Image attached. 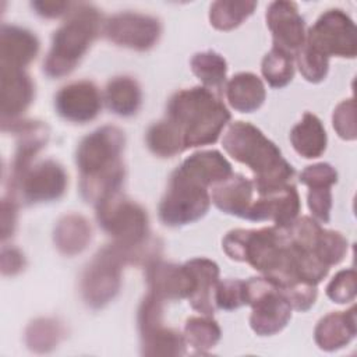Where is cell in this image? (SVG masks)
Returning <instances> with one entry per match:
<instances>
[{
  "mask_svg": "<svg viewBox=\"0 0 357 357\" xmlns=\"http://www.w3.org/2000/svg\"><path fill=\"white\" fill-rule=\"evenodd\" d=\"M123 148V131L113 126H103L82 138L75 162L81 173L79 190L86 201L98 202L119 191L124 177L120 159Z\"/></svg>",
  "mask_w": 357,
  "mask_h": 357,
  "instance_id": "obj_1",
  "label": "cell"
},
{
  "mask_svg": "<svg viewBox=\"0 0 357 357\" xmlns=\"http://www.w3.org/2000/svg\"><path fill=\"white\" fill-rule=\"evenodd\" d=\"M225 151L254 173L258 195L275 191L293 177L291 165L283 159L279 148L255 126L244 121L230 124L222 139Z\"/></svg>",
  "mask_w": 357,
  "mask_h": 357,
  "instance_id": "obj_2",
  "label": "cell"
},
{
  "mask_svg": "<svg viewBox=\"0 0 357 357\" xmlns=\"http://www.w3.org/2000/svg\"><path fill=\"white\" fill-rule=\"evenodd\" d=\"M167 119L180 130L185 149L213 144L229 123L230 113L212 91L194 86L170 98Z\"/></svg>",
  "mask_w": 357,
  "mask_h": 357,
  "instance_id": "obj_3",
  "label": "cell"
},
{
  "mask_svg": "<svg viewBox=\"0 0 357 357\" xmlns=\"http://www.w3.org/2000/svg\"><path fill=\"white\" fill-rule=\"evenodd\" d=\"M102 17L91 4L74 7L67 21L54 32L50 52L43 63V71L52 78L70 74L96 39Z\"/></svg>",
  "mask_w": 357,
  "mask_h": 357,
  "instance_id": "obj_4",
  "label": "cell"
},
{
  "mask_svg": "<svg viewBox=\"0 0 357 357\" xmlns=\"http://www.w3.org/2000/svg\"><path fill=\"white\" fill-rule=\"evenodd\" d=\"M95 204L96 219L102 229L114 238V244L130 251L144 244L148 234V215L142 206L119 191Z\"/></svg>",
  "mask_w": 357,
  "mask_h": 357,
  "instance_id": "obj_5",
  "label": "cell"
},
{
  "mask_svg": "<svg viewBox=\"0 0 357 357\" xmlns=\"http://www.w3.org/2000/svg\"><path fill=\"white\" fill-rule=\"evenodd\" d=\"M211 201L208 187L178 167L159 204V218L167 226L188 225L208 212Z\"/></svg>",
  "mask_w": 357,
  "mask_h": 357,
  "instance_id": "obj_6",
  "label": "cell"
},
{
  "mask_svg": "<svg viewBox=\"0 0 357 357\" xmlns=\"http://www.w3.org/2000/svg\"><path fill=\"white\" fill-rule=\"evenodd\" d=\"M131 255L130 250L114 243L95 255L81 282L82 297L88 305L99 308L114 298L121 284V266Z\"/></svg>",
  "mask_w": 357,
  "mask_h": 357,
  "instance_id": "obj_7",
  "label": "cell"
},
{
  "mask_svg": "<svg viewBox=\"0 0 357 357\" xmlns=\"http://www.w3.org/2000/svg\"><path fill=\"white\" fill-rule=\"evenodd\" d=\"M245 304L252 307L250 325L259 336L280 332L291 318V305L266 278H251L245 282Z\"/></svg>",
  "mask_w": 357,
  "mask_h": 357,
  "instance_id": "obj_8",
  "label": "cell"
},
{
  "mask_svg": "<svg viewBox=\"0 0 357 357\" xmlns=\"http://www.w3.org/2000/svg\"><path fill=\"white\" fill-rule=\"evenodd\" d=\"M305 43L328 59L331 56L354 59L357 53L356 25L343 10H328L310 28Z\"/></svg>",
  "mask_w": 357,
  "mask_h": 357,
  "instance_id": "obj_9",
  "label": "cell"
},
{
  "mask_svg": "<svg viewBox=\"0 0 357 357\" xmlns=\"http://www.w3.org/2000/svg\"><path fill=\"white\" fill-rule=\"evenodd\" d=\"M162 301L149 293L138 311L142 353L148 356H177L184 351V336L162 324Z\"/></svg>",
  "mask_w": 357,
  "mask_h": 357,
  "instance_id": "obj_10",
  "label": "cell"
},
{
  "mask_svg": "<svg viewBox=\"0 0 357 357\" xmlns=\"http://www.w3.org/2000/svg\"><path fill=\"white\" fill-rule=\"evenodd\" d=\"M103 31L106 38L119 46L146 50L158 42L160 24L151 15L124 11L110 17L105 22Z\"/></svg>",
  "mask_w": 357,
  "mask_h": 357,
  "instance_id": "obj_11",
  "label": "cell"
},
{
  "mask_svg": "<svg viewBox=\"0 0 357 357\" xmlns=\"http://www.w3.org/2000/svg\"><path fill=\"white\" fill-rule=\"evenodd\" d=\"M20 195L28 204L47 202L60 198L67 187V173L54 160H45L28 167L11 178Z\"/></svg>",
  "mask_w": 357,
  "mask_h": 357,
  "instance_id": "obj_12",
  "label": "cell"
},
{
  "mask_svg": "<svg viewBox=\"0 0 357 357\" xmlns=\"http://www.w3.org/2000/svg\"><path fill=\"white\" fill-rule=\"evenodd\" d=\"M57 113L73 123L93 120L102 107V95L91 81H75L63 86L56 98Z\"/></svg>",
  "mask_w": 357,
  "mask_h": 357,
  "instance_id": "obj_13",
  "label": "cell"
},
{
  "mask_svg": "<svg viewBox=\"0 0 357 357\" xmlns=\"http://www.w3.org/2000/svg\"><path fill=\"white\" fill-rule=\"evenodd\" d=\"M298 211V192L294 185L286 184L254 199L245 219L255 222L272 220L276 227L287 229L297 219Z\"/></svg>",
  "mask_w": 357,
  "mask_h": 357,
  "instance_id": "obj_14",
  "label": "cell"
},
{
  "mask_svg": "<svg viewBox=\"0 0 357 357\" xmlns=\"http://www.w3.org/2000/svg\"><path fill=\"white\" fill-rule=\"evenodd\" d=\"M266 24L273 36V46L293 53L305 42L304 20L293 1H273L266 10Z\"/></svg>",
  "mask_w": 357,
  "mask_h": 357,
  "instance_id": "obj_15",
  "label": "cell"
},
{
  "mask_svg": "<svg viewBox=\"0 0 357 357\" xmlns=\"http://www.w3.org/2000/svg\"><path fill=\"white\" fill-rule=\"evenodd\" d=\"M146 279L151 293L160 300L188 298L195 289V279L187 264L153 261L146 269Z\"/></svg>",
  "mask_w": 357,
  "mask_h": 357,
  "instance_id": "obj_16",
  "label": "cell"
},
{
  "mask_svg": "<svg viewBox=\"0 0 357 357\" xmlns=\"http://www.w3.org/2000/svg\"><path fill=\"white\" fill-rule=\"evenodd\" d=\"M38 38L20 26L3 25L0 38L1 68L22 70L38 54Z\"/></svg>",
  "mask_w": 357,
  "mask_h": 357,
  "instance_id": "obj_17",
  "label": "cell"
},
{
  "mask_svg": "<svg viewBox=\"0 0 357 357\" xmlns=\"http://www.w3.org/2000/svg\"><path fill=\"white\" fill-rule=\"evenodd\" d=\"M254 183L241 174L231 173L212 187L211 199L223 212L245 219L254 202Z\"/></svg>",
  "mask_w": 357,
  "mask_h": 357,
  "instance_id": "obj_18",
  "label": "cell"
},
{
  "mask_svg": "<svg viewBox=\"0 0 357 357\" xmlns=\"http://www.w3.org/2000/svg\"><path fill=\"white\" fill-rule=\"evenodd\" d=\"M33 82L24 70L1 68V116L15 119L31 105L33 99Z\"/></svg>",
  "mask_w": 357,
  "mask_h": 357,
  "instance_id": "obj_19",
  "label": "cell"
},
{
  "mask_svg": "<svg viewBox=\"0 0 357 357\" xmlns=\"http://www.w3.org/2000/svg\"><path fill=\"white\" fill-rule=\"evenodd\" d=\"M195 279V289L188 297L194 310L204 315L215 312V290L219 283V266L208 258H194L187 262Z\"/></svg>",
  "mask_w": 357,
  "mask_h": 357,
  "instance_id": "obj_20",
  "label": "cell"
},
{
  "mask_svg": "<svg viewBox=\"0 0 357 357\" xmlns=\"http://www.w3.org/2000/svg\"><path fill=\"white\" fill-rule=\"evenodd\" d=\"M315 342L322 350H337L356 336V308L325 315L315 328Z\"/></svg>",
  "mask_w": 357,
  "mask_h": 357,
  "instance_id": "obj_21",
  "label": "cell"
},
{
  "mask_svg": "<svg viewBox=\"0 0 357 357\" xmlns=\"http://www.w3.org/2000/svg\"><path fill=\"white\" fill-rule=\"evenodd\" d=\"M180 169L206 187H213L233 173L231 165L218 151L195 152L181 163Z\"/></svg>",
  "mask_w": 357,
  "mask_h": 357,
  "instance_id": "obj_22",
  "label": "cell"
},
{
  "mask_svg": "<svg viewBox=\"0 0 357 357\" xmlns=\"http://www.w3.org/2000/svg\"><path fill=\"white\" fill-rule=\"evenodd\" d=\"M265 96L262 81L252 73L236 74L226 86V98L230 106L241 113L257 110L264 103Z\"/></svg>",
  "mask_w": 357,
  "mask_h": 357,
  "instance_id": "obj_23",
  "label": "cell"
},
{
  "mask_svg": "<svg viewBox=\"0 0 357 357\" xmlns=\"http://www.w3.org/2000/svg\"><path fill=\"white\" fill-rule=\"evenodd\" d=\"M290 141L296 152L307 159L318 158L326 148V132L321 120L312 113H304L290 132Z\"/></svg>",
  "mask_w": 357,
  "mask_h": 357,
  "instance_id": "obj_24",
  "label": "cell"
},
{
  "mask_svg": "<svg viewBox=\"0 0 357 357\" xmlns=\"http://www.w3.org/2000/svg\"><path fill=\"white\" fill-rule=\"evenodd\" d=\"M91 241L88 220L77 213L63 216L54 227V244L66 255H74L85 250Z\"/></svg>",
  "mask_w": 357,
  "mask_h": 357,
  "instance_id": "obj_25",
  "label": "cell"
},
{
  "mask_svg": "<svg viewBox=\"0 0 357 357\" xmlns=\"http://www.w3.org/2000/svg\"><path fill=\"white\" fill-rule=\"evenodd\" d=\"M107 107L119 116H132L141 106L142 93L131 77H116L109 81L105 92Z\"/></svg>",
  "mask_w": 357,
  "mask_h": 357,
  "instance_id": "obj_26",
  "label": "cell"
},
{
  "mask_svg": "<svg viewBox=\"0 0 357 357\" xmlns=\"http://www.w3.org/2000/svg\"><path fill=\"white\" fill-rule=\"evenodd\" d=\"M148 148L158 156L172 158L184 149L183 135L167 117L149 127L146 132Z\"/></svg>",
  "mask_w": 357,
  "mask_h": 357,
  "instance_id": "obj_27",
  "label": "cell"
},
{
  "mask_svg": "<svg viewBox=\"0 0 357 357\" xmlns=\"http://www.w3.org/2000/svg\"><path fill=\"white\" fill-rule=\"evenodd\" d=\"M191 70L204 84V88L209 91H219L225 84L227 64L220 54L212 50H206L192 56Z\"/></svg>",
  "mask_w": 357,
  "mask_h": 357,
  "instance_id": "obj_28",
  "label": "cell"
},
{
  "mask_svg": "<svg viewBox=\"0 0 357 357\" xmlns=\"http://www.w3.org/2000/svg\"><path fill=\"white\" fill-rule=\"evenodd\" d=\"M184 340L198 351L204 353L215 347L220 340V328L216 321L209 318V315L191 317L184 326Z\"/></svg>",
  "mask_w": 357,
  "mask_h": 357,
  "instance_id": "obj_29",
  "label": "cell"
},
{
  "mask_svg": "<svg viewBox=\"0 0 357 357\" xmlns=\"http://www.w3.org/2000/svg\"><path fill=\"white\" fill-rule=\"evenodd\" d=\"M255 7V1H215L211 6L209 20L215 28L229 31L251 15Z\"/></svg>",
  "mask_w": 357,
  "mask_h": 357,
  "instance_id": "obj_30",
  "label": "cell"
},
{
  "mask_svg": "<svg viewBox=\"0 0 357 357\" xmlns=\"http://www.w3.org/2000/svg\"><path fill=\"white\" fill-rule=\"evenodd\" d=\"M262 75L273 88L286 86L294 74L293 54L279 47H272L262 60Z\"/></svg>",
  "mask_w": 357,
  "mask_h": 357,
  "instance_id": "obj_31",
  "label": "cell"
},
{
  "mask_svg": "<svg viewBox=\"0 0 357 357\" xmlns=\"http://www.w3.org/2000/svg\"><path fill=\"white\" fill-rule=\"evenodd\" d=\"M63 329L54 319H36L26 329V343L32 350L49 351L61 339Z\"/></svg>",
  "mask_w": 357,
  "mask_h": 357,
  "instance_id": "obj_32",
  "label": "cell"
},
{
  "mask_svg": "<svg viewBox=\"0 0 357 357\" xmlns=\"http://www.w3.org/2000/svg\"><path fill=\"white\" fill-rule=\"evenodd\" d=\"M347 252V240L339 233L333 230H321L315 247L314 254L326 265L332 266L339 264Z\"/></svg>",
  "mask_w": 357,
  "mask_h": 357,
  "instance_id": "obj_33",
  "label": "cell"
},
{
  "mask_svg": "<svg viewBox=\"0 0 357 357\" xmlns=\"http://www.w3.org/2000/svg\"><path fill=\"white\" fill-rule=\"evenodd\" d=\"M297 66L301 75L310 82H319L328 73V57L308 46L305 42L297 52Z\"/></svg>",
  "mask_w": 357,
  "mask_h": 357,
  "instance_id": "obj_34",
  "label": "cell"
},
{
  "mask_svg": "<svg viewBox=\"0 0 357 357\" xmlns=\"http://www.w3.org/2000/svg\"><path fill=\"white\" fill-rule=\"evenodd\" d=\"M245 304V282L226 279L219 282L215 290V307L222 310H236Z\"/></svg>",
  "mask_w": 357,
  "mask_h": 357,
  "instance_id": "obj_35",
  "label": "cell"
},
{
  "mask_svg": "<svg viewBox=\"0 0 357 357\" xmlns=\"http://www.w3.org/2000/svg\"><path fill=\"white\" fill-rule=\"evenodd\" d=\"M326 296L337 304L353 301L356 297V272L353 269L337 272L326 286Z\"/></svg>",
  "mask_w": 357,
  "mask_h": 357,
  "instance_id": "obj_36",
  "label": "cell"
},
{
  "mask_svg": "<svg viewBox=\"0 0 357 357\" xmlns=\"http://www.w3.org/2000/svg\"><path fill=\"white\" fill-rule=\"evenodd\" d=\"M333 128L343 139H356V106L353 99L343 100L337 105L332 116Z\"/></svg>",
  "mask_w": 357,
  "mask_h": 357,
  "instance_id": "obj_37",
  "label": "cell"
},
{
  "mask_svg": "<svg viewBox=\"0 0 357 357\" xmlns=\"http://www.w3.org/2000/svg\"><path fill=\"white\" fill-rule=\"evenodd\" d=\"M283 296L290 303L291 308L297 311L310 310L317 300V287L305 282H297L286 289H282Z\"/></svg>",
  "mask_w": 357,
  "mask_h": 357,
  "instance_id": "obj_38",
  "label": "cell"
},
{
  "mask_svg": "<svg viewBox=\"0 0 357 357\" xmlns=\"http://www.w3.org/2000/svg\"><path fill=\"white\" fill-rule=\"evenodd\" d=\"M300 180L303 184L311 187H332L337 181V173L329 163H317L307 166Z\"/></svg>",
  "mask_w": 357,
  "mask_h": 357,
  "instance_id": "obj_39",
  "label": "cell"
},
{
  "mask_svg": "<svg viewBox=\"0 0 357 357\" xmlns=\"http://www.w3.org/2000/svg\"><path fill=\"white\" fill-rule=\"evenodd\" d=\"M308 208L319 222H329L332 209V192L329 187H311L308 191Z\"/></svg>",
  "mask_w": 357,
  "mask_h": 357,
  "instance_id": "obj_40",
  "label": "cell"
},
{
  "mask_svg": "<svg viewBox=\"0 0 357 357\" xmlns=\"http://www.w3.org/2000/svg\"><path fill=\"white\" fill-rule=\"evenodd\" d=\"M24 255L17 248H3L1 271L4 275H15L24 268Z\"/></svg>",
  "mask_w": 357,
  "mask_h": 357,
  "instance_id": "obj_41",
  "label": "cell"
},
{
  "mask_svg": "<svg viewBox=\"0 0 357 357\" xmlns=\"http://www.w3.org/2000/svg\"><path fill=\"white\" fill-rule=\"evenodd\" d=\"M32 7L38 14L46 18H54L64 14L71 4L68 1H33Z\"/></svg>",
  "mask_w": 357,
  "mask_h": 357,
  "instance_id": "obj_42",
  "label": "cell"
},
{
  "mask_svg": "<svg viewBox=\"0 0 357 357\" xmlns=\"http://www.w3.org/2000/svg\"><path fill=\"white\" fill-rule=\"evenodd\" d=\"M15 216H17V208L14 201L3 199L1 202V237L6 238L10 236L15 226Z\"/></svg>",
  "mask_w": 357,
  "mask_h": 357,
  "instance_id": "obj_43",
  "label": "cell"
}]
</instances>
